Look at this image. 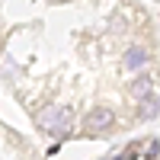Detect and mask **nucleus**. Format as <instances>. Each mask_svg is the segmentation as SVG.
<instances>
[{"instance_id": "1", "label": "nucleus", "mask_w": 160, "mask_h": 160, "mask_svg": "<svg viewBox=\"0 0 160 160\" xmlns=\"http://www.w3.org/2000/svg\"><path fill=\"white\" fill-rule=\"evenodd\" d=\"M35 122H38V128H45L51 138H68V135H71V112H68V109L45 106V109L35 115Z\"/></svg>"}, {"instance_id": "2", "label": "nucleus", "mask_w": 160, "mask_h": 160, "mask_svg": "<svg viewBox=\"0 0 160 160\" xmlns=\"http://www.w3.org/2000/svg\"><path fill=\"white\" fill-rule=\"evenodd\" d=\"M112 122H115L112 109L96 106V109H90V112L83 115V131H87V135H102V131H109V128H112Z\"/></svg>"}, {"instance_id": "3", "label": "nucleus", "mask_w": 160, "mask_h": 160, "mask_svg": "<svg viewBox=\"0 0 160 160\" xmlns=\"http://www.w3.org/2000/svg\"><path fill=\"white\" fill-rule=\"evenodd\" d=\"M148 61H151V55H148V48H141V45H135V48L125 51V68H128V71L148 68Z\"/></svg>"}, {"instance_id": "4", "label": "nucleus", "mask_w": 160, "mask_h": 160, "mask_svg": "<svg viewBox=\"0 0 160 160\" xmlns=\"http://www.w3.org/2000/svg\"><path fill=\"white\" fill-rule=\"evenodd\" d=\"M151 83H154L151 77H138L135 83H131V93H135L138 99H148V96H151Z\"/></svg>"}]
</instances>
